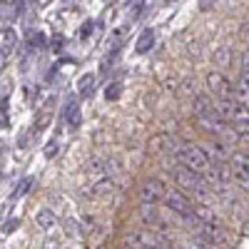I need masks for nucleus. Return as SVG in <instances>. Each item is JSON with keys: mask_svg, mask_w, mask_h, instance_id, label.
Returning a JSON list of instances; mask_svg holds the SVG:
<instances>
[{"mask_svg": "<svg viewBox=\"0 0 249 249\" xmlns=\"http://www.w3.org/2000/svg\"><path fill=\"white\" fill-rule=\"evenodd\" d=\"M112 187H115L112 177H102V179L92 182L90 187H85V190H80V197H100V195H107V192H112Z\"/></svg>", "mask_w": 249, "mask_h": 249, "instance_id": "0eeeda50", "label": "nucleus"}, {"mask_svg": "<svg viewBox=\"0 0 249 249\" xmlns=\"http://www.w3.org/2000/svg\"><path fill=\"white\" fill-rule=\"evenodd\" d=\"M184 249H212V247H210V244H204V239L197 237V239H190V242H187Z\"/></svg>", "mask_w": 249, "mask_h": 249, "instance_id": "5701e85b", "label": "nucleus"}, {"mask_svg": "<svg viewBox=\"0 0 249 249\" xmlns=\"http://www.w3.org/2000/svg\"><path fill=\"white\" fill-rule=\"evenodd\" d=\"M164 207H167L170 212H175V214H182V217H192V212H195V204L187 199L179 190H167V195H164Z\"/></svg>", "mask_w": 249, "mask_h": 249, "instance_id": "7ed1b4c3", "label": "nucleus"}, {"mask_svg": "<svg viewBox=\"0 0 249 249\" xmlns=\"http://www.w3.org/2000/svg\"><path fill=\"white\" fill-rule=\"evenodd\" d=\"M127 247H135V249H162L167 247V239L157 232H130L124 237Z\"/></svg>", "mask_w": 249, "mask_h": 249, "instance_id": "f03ea898", "label": "nucleus"}, {"mask_svg": "<svg viewBox=\"0 0 249 249\" xmlns=\"http://www.w3.org/2000/svg\"><path fill=\"white\" fill-rule=\"evenodd\" d=\"M43 43H45V37L40 33H35V37H30V45H43Z\"/></svg>", "mask_w": 249, "mask_h": 249, "instance_id": "c756f323", "label": "nucleus"}, {"mask_svg": "<svg viewBox=\"0 0 249 249\" xmlns=\"http://www.w3.org/2000/svg\"><path fill=\"white\" fill-rule=\"evenodd\" d=\"M234 124H244V122H249V105L244 100H234V120H232Z\"/></svg>", "mask_w": 249, "mask_h": 249, "instance_id": "2eb2a0df", "label": "nucleus"}, {"mask_svg": "<svg viewBox=\"0 0 249 249\" xmlns=\"http://www.w3.org/2000/svg\"><path fill=\"white\" fill-rule=\"evenodd\" d=\"M162 144H164V137L152 140V142H150V152H160V150H162Z\"/></svg>", "mask_w": 249, "mask_h": 249, "instance_id": "cd10ccee", "label": "nucleus"}, {"mask_svg": "<svg viewBox=\"0 0 249 249\" xmlns=\"http://www.w3.org/2000/svg\"><path fill=\"white\" fill-rule=\"evenodd\" d=\"M15 40H18L15 30H13V28H3V33H0V48H3V50H10V48L15 45Z\"/></svg>", "mask_w": 249, "mask_h": 249, "instance_id": "dca6fc26", "label": "nucleus"}, {"mask_svg": "<svg viewBox=\"0 0 249 249\" xmlns=\"http://www.w3.org/2000/svg\"><path fill=\"white\" fill-rule=\"evenodd\" d=\"M177 162L187 170L195 172H204L210 167V155H207L204 147H197V144H184V147L177 150Z\"/></svg>", "mask_w": 249, "mask_h": 249, "instance_id": "f257e3e1", "label": "nucleus"}, {"mask_svg": "<svg viewBox=\"0 0 249 249\" xmlns=\"http://www.w3.org/2000/svg\"><path fill=\"white\" fill-rule=\"evenodd\" d=\"M122 95V85L120 82H112V85H107V90H105V97L107 100H117Z\"/></svg>", "mask_w": 249, "mask_h": 249, "instance_id": "412c9836", "label": "nucleus"}, {"mask_svg": "<svg viewBox=\"0 0 249 249\" xmlns=\"http://www.w3.org/2000/svg\"><path fill=\"white\" fill-rule=\"evenodd\" d=\"M142 3H144V0H130V15H140V10H142Z\"/></svg>", "mask_w": 249, "mask_h": 249, "instance_id": "393cba45", "label": "nucleus"}, {"mask_svg": "<svg viewBox=\"0 0 249 249\" xmlns=\"http://www.w3.org/2000/svg\"><path fill=\"white\" fill-rule=\"evenodd\" d=\"M162 249H170V247H162Z\"/></svg>", "mask_w": 249, "mask_h": 249, "instance_id": "72a5a7b5", "label": "nucleus"}, {"mask_svg": "<svg viewBox=\"0 0 249 249\" xmlns=\"http://www.w3.org/2000/svg\"><path fill=\"white\" fill-rule=\"evenodd\" d=\"M237 135H239L242 140H247V142H249V122H244V124H237Z\"/></svg>", "mask_w": 249, "mask_h": 249, "instance_id": "a878e982", "label": "nucleus"}, {"mask_svg": "<svg viewBox=\"0 0 249 249\" xmlns=\"http://www.w3.org/2000/svg\"><path fill=\"white\" fill-rule=\"evenodd\" d=\"M232 170H234V177H244V179H249V157H247V155H234V160H232Z\"/></svg>", "mask_w": 249, "mask_h": 249, "instance_id": "ddd939ff", "label": "nucleus"}, {"mask_svg": "<svg viewBox=\"0 0 249 249\" xmlns=\"http://www.w3.org/2000/svg\"><path fill=\"white\" fill-rule=\"evenodd\" d=\"M65 117H68L70 124H80V105H77V102H70V105H68Z\"/></svg>", "mask_w": 249, "mask_h": 249, "instance_id": "6ab92c4d", "label": "nucleus"}, {"mask_svg": "<svg viewBox=\"0 0 249 249\" xmlns=\"http://www.w3.org/2000/svg\"><path fill=\"white\" fill-rule=\"evenodd\" d=\"M207 88H210L214 95H219V100H234V85L227 82L224 75H219V72L207 75Z\"/></svg>", "mask_w": 249, "mask_h": 249, "instance_id": "39448f33", "label": "nucleus"}, {"mask_svg": "<svg viewBox=\"0 0 249 249\" xmlns=\"http://www.w3.org/2000/svg\"><path fill=\"white\" fill-rule=\"evenodd\" d=\"M214 112V100L210 95H195V115L202 120Z\"/></svg>", "mask_w": 249, "mask_h": 249, "instance_id": "9d476101", "label": "nucleus"}, {"mask_svg": "<svg viewBox=\"0 0 249 249\" xmlns=\"http://www.w3.org/2000/svg\"><path fill=\"white\" fill-rule=\"evenodd\" d=\"M92 85H95V75H92V72H88L85 77H82V80L77 82L80 95H82V97H88V95H90V90H92Z\"/></svg>", "mask_w": 249, "mask_h": 249, "instance_id": "a211bd4d", "label": "nucleus"}, {"mask_svg": "<svg viewBox=\"0 0 249 249\" xmlns=\"http://www.w3.org/2000/svg\"><path fill=\"white\" fill-rule=\"evenodd\" d=\"M30 184H33V179L30 177H23L18 184H15V190H13V197H23L28 190H30Z\"/></svg>", "mask_w": 249, "mask_h": 249, "instance_id": "aec40b11", "label": "nucleus"}, {"mask_svg": "<svg viewBox=\"0 0 249 249\" xmlns=\"http://www.w3.org/2000/svg\"><path fill=\"white\" fill-rule=\"evenodd\" d=\"M90 28H92V23H85V28H82V37H88V33H90Z\"/></svg>", "mask_w": 249, "mask_h": 249, "instance_id": "473e14b6", "label": "nucleus"}, {"mask_svg": "<svg viewBox=\"0 0 249 249\" xmlns=\"http://www.w3.org/2000/svg\"><path fill=\"white\" fill-rule=\"evenodd\" d=\"M247 157H249V152H247Z\"/></svg>", "mask_w": 249, "mask_h": 249, "instance_id": "f704fd0d", "label": "nucleus"}, {"mask_svg": "<svg viewBox=\"0 0 249 249\" xmlns=\"http://www.w3.org/2000/svg\"><path fill=\"white\" fill-rule=\"evenodd\" d=\"M172 177L182 184V187H190V190H202V175H197L195 170H187V167H182V164H179V167L177 170H172Z\"/></svg>", "mask_w": 249, "mask_h": 249, "instance_id": "423d86ee", "label": "nucleus"}, {"mask_svg": "<svg viewBox=\"0 0 249 249\" xmlns=\"http://www.w3.org/2000/svg\"><path fill=\"white\" fill-rule=\"evenodd\" d=\"M192 90H195V80H192V77H187L182 85H179V95H190Z\"/></svg>", "mask_w": 249, "mask_h": 249, "instance_id": "b1692460", "label": "nucleus"}, {"mask_svg": "<svg viewBox=\"0 0 249 249\" xmlns=\"http://www.w3.org/2000/svg\"><path fill=\"white\" fill-rule=\"evenodd\" d=\"M234 100L249 102V72H244V75L237 80V85H234Z\"/></svg>", "mask_w": 249, "mask_h": 249, "instance_id": "4468645a", "label": "nucleus"}, {"mask_svg": "<svg viewBox=\"0 0 249 249\" xmlns=\"http://www.w3.org/2000/svg\"><path fill=\"white\" fill-rule=\"evenodd\" d=\"M242 70H244V72H249V50L242 55Z\"/></svg>", "mask_w": 249, "mask_h": 249, "instance_id": "7c9ffc66", "label": "nucleus"}, {"mask_svg": "<svg viewBox=\"0 0 249 249\" xmlns=\"http://www.w3.org/2000/svg\"><path fill=\"white\" fill-rule=\"evenodd\" d=\"M192 217H195V222H202V224H219V217L204 204H195Z\"/></svg>", "mask_w": 249, "mask_h": 249, "instance_id": "9b49d317", "label": "nucleus"}, {"mask_svg": "<svg viewBox=\"0 0 249 249\" xmlns=\"http://www.w3.org/2000/svg\"><path fill=\"white\" fill-rule=\"evenodd\" d=\"M18 227H20V219H10V222L3 227V234H10L13 230H18Z\"/></svg>", "mask_w": 249, "mask_h": 249, "instance_id": "bb28decb", "label": "nucleus"}, {"mask_svg": "<svg viewBox=\"0 0 249 249\" xmlns=\"http://www.w3.org/2000/svg\"><path fill=\"white\" fill-rule=\"evenodd\" d=\"M57 150H60V147H57V142H50L48 147H45V157H55Z\"/></svg>", "mask_w": 249, "mask_h": 249, "instance_id": "c85d7f7f", "label": "nucleus"}, {"mask_svg": "<svg viewBox=\"0 0 249 249\" xmlns=\"http://www.w3.org/2000/svg\"><path fill=\"white\" fill-rule=\"evenodd\" d=\"M232 50L230 48H227V45H222V48H217L214 50V62H217V65L219 68H227V65H230V62H232Z\"/></svg>", "mask_w": 249, "mask_h": 249, "instance_id": "f3484780", "label": "nucleus"}, {"mask_svg": "<svg viewBox=\"0 0 249 249\" xmlns=\"http://www.w3.org/2000/svg\"><path fill=\"white\" fill-rule=\"evenodd\" d=\"M164 195H167V187H164L162 179H155V177L144 179L142 187H140V199L144 204H157V202L164 199Z\"/></svg>", "mask_w": 249, "mask_h": 249, "instance_id": "20e7f679", "label": "nucleus"}, {"mask_svg": "<svg viewBox=\"0 0 249 249\" xmlns=\"http://www.w3.org/2000/svg\"><path fill=\"white\" fill-rule=\"evenodd\" d=\"M43 249H60V244H57L55 239H48V242L43 244Z\"/></svg>", "mask_w": 249, "mask_h": 249, "instance_id": "2f4dec72", "label": "nucleus"}, {"mask_svg": "<svg viewBox=\"0 0 249 249\" xmlns=\"http://www.w3.org/2000/svg\"><path fill=\"white\" fill-rule=\"evenodd\" d=\"M65 232H68L70 237H80V224L72 222V219H65Z\"/></svg>", "mask_w": 249, "mask_h": 249, "instance_id": "4be33fe9", "label": "nucleus"}, {"mask_svg": "<svg viewBox=\"0 0 249 249\" xmlns=\"http://www.w3.org/2000/svg\"><path fill=\"white\" fill-rule=\"evenodd\" d=\"M210 179L212 182H219V184H230V182H234V170H230L227 164L217 162V164H212V167H210Z\"/></svg>", "mask_w": 249, "mask_h": 249, "instance_id": "6e6552de", "label": "nucleus"}, {"mask_svg": "<svg viewBox=\"0 0 249 249\" xmlns=\"http://www.w3.org/2000/svg\"><path fill=\"white\" fill-rule=\"evenodd\" d=\"M35 222H37L40 230H53L55 222H57V214H55L53 210H48V207H45V210H40V212L35 214Z\"/></svg>", "mask_w": 249, "mask_h": 249, "instance_id": "f8f14e48", "label": "nucleus"}, {"mask_svg": "<svg viewBox=\"0 0 249 249\" xmlns=\"http://www.w3.org/2000/svg\"><path fill=\"white\" fill-rule=\"evenodd\" d=\"M155 40H157V33H155L152 28L142 30V33H140V37H137V43H135V53H137V55L150 53V50L155 48Z\"/></svg>", "mask_w": 249, "mask_h": 249, "instance_id": "1a4fd4ad", "label": "nucleus"}]
</instances>
